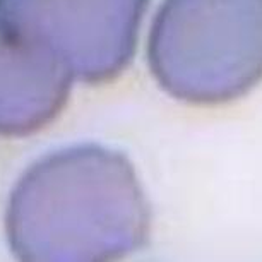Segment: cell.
<instances>
[{
    "instance_id": "obj_2",
    "label": "cell",
    "mask_w": 262,
    "mask_h": 262,
    "mask_svg": "<svg viewBox=\"0 0 262 262\" xmlns=\"http://www.w3.org/2000/svg\"><path fill=\"white\" fill-rule=\"evenodd\" d=\"M147 62L180 101L220 105L244 96L262 72V0H163Z\"/></svg>"
},
{
    "instance_id": "obj_1",
    "label": "cell",
    "mask_w": 262,
    "mask_h": 262,
    "mask_svg": "<svg viewBox=\"0 0 262 262\" xmlns=\"http://www.w3.org/2000/svg\"><path fill=\"white\" fill-rule=\"evenodd\" d=\"M149 226L132 163L98 144L38 160L14 185L6 212L11 250L29 262L122 259L144 247Z\"/></svg>"
},
{
    "instance_id": "obj_4",
    "label": "cell",
    "mask_w": 262,
    "mask_h": 262,
    "mask_svg": "<svg viewBox=\"0 0 262 262\" xmlns=\"http://www.w3.org/2000/svg\"><path fill=\"white\" fill-rule=\"evenodd\" d=\"M72 81L57 58L0 24V136H28L50 123Z\"/></svg>"
},
{
    "instance_id": "obj_3",
    "label": "cell",
    "mask_w": 262,
    "mask_h": 262,
    "mask_svg": "<svg viewBox=\"0 0 262 262\" xmlns=\"http://www.w3.org/2000/svg\"><path fill=\"white\" fill-rule=\"evenodd\" d=\"M149 0H0V24L50 53L72 79L106 82L136 53Z\"/></svg>"
}]
</instances>
